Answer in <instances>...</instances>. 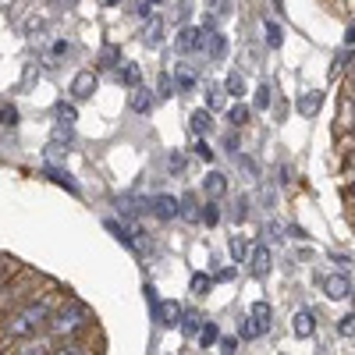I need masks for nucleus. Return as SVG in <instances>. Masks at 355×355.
<instances>
[{"label":"nucleus","mask_w":355,"mask_h":355,"mask_svg":"<svg viewBox=\"0 0 355 355\" xmlns=\"http://www.w3.org/2000/svg\"><path fill=\"white\" fill-rule=\"evenodd\" d=\"M160 96H171V78H167V75L160 78Z\"/></svg>","instance_id":"obj_48"},{"label":"nucleus","mask_w":355,"mask_h":355,"mask_svg":"<svg viewBox=\"0 0 355 355\" xmlns=\"http://www.w3.org/2000/svg\"><path fill=\"white\" fill-rule=\"evenodd\" d=\"M249 320L256 323V331H259V334H266V331H270V306H266V302H256Z\"/></svg>","instance_id":"obj_17"},{"label":"nucleus","mask_w":355,"mask_h":355,"mask_svg":"<svg viewBox=\"0 0 355 355\" xmlns=\"http://www.w3.org/2000/svg\"><path fill=\"white\" fill-rule=\"evenodd\" d=\"M0 270H4V263H0Z\"/></svg>","instance_id":"obj_49"},{"label":"nucleus","mask_w":355,"mask_h":355,"mask_svg":"<svg viewBox=\"0 0 355 355\" xmlns=\"http://www.w3.org/2000/svg\"><path fill=\"white\" fill-rule=\"evenodd\" d=\"M128 107H132L135 114H150V107H153V93H150V89H132Z\"/></svg>","instance_id":"obj_12"},{"label":"nucleus","mask_w":355,"mask_h":355,"mask_svg":"<svg viewBox=\"0 0 355 355\" xmlns=\"http://www.w3.org/2000/svg\"><path fill=\"white\" fill-rule=\"evenodd\" d=\"M174 82H178V89L192 93V89H196V71H192L189 64H178V68H174Z\"/></svg>","instance_id":"obj_20"},{"label":"nucleus","mask_w":355,"mask_h":355,"mask_svg":"<svg viewBox=\"0 0 355 355\" xmlns=\"http://www.w3.org/2000/svg\"><path fill=\"white\" fill-rule=\"evenodd\" d=\"M206 46V33L196 25H185V28H178V50L182 53H199Z\"/></svg>","instance_id":"obj_3"},{"label":"nucleus","mask_w":355,"mask_h":355,"mask_svg":"<svg viewBox=\"0 0 355 355\" xmlns=\"http://www.w3.org/2000/svg\"><path fill=\"white\" fill-rule=\"evenodd\" d=\"M199 220H202L206 227H214V224L220 220V210H217V202H206L202 210H199Z\"/></svg>","instance_id":"obj_30"},{"label":"nucleus","mask_w":355,"mask_h":355,"mask_svg":"<svg viewBox=\"0 0 355 355\" xmlns=\"http://www.w3.org/2000/svg\"><path fill=\"white\" fill-rule=\"evenodd\" d=\"M117 78H121L125 85H132V89H139V78H142V71H139V64H125L121 71H117Z\"/></svg>","instance_id":"obj_28"},{"label":"nucleus","mask_w":355,"mask_h":355,"mask_svg":"<svg viewBox=\"0 0 355 355\" xmlns=\"http://www.w3.org/2000/svg\"><path fill=\"white\" fill-rule=\"evenodd\" d=\"M249 266H252L256 277H263L266 270H270V249H266V245H256V249L249 252Z\"/></svg>","instance_id":"obj_8"},{"label":"nucleus","mask_w":355,"mask_h":355,"mask_svg":"<svg viewBox=\"0 0 355 355\" xmlns=\"http://www.w3.org/2000/svg\"><path fill=\"white\" fill-rule=\"evenodd\" d=\"M313 331H316V316L309 309L295 313V338H313Z\"/></svg>","instance_id":"obj_11"},{"label":"nucleus","mask_w":355,"mask_h":355,"mask_svg":"<svg viewBox=\"0 0 355 355\" xmlns=\"http://www.w3.org/2000/svg\"><path fill=\"white\" fill-rule=\"evenodd\" d=\"M231 277H234V266H224V270H217L214 281H231Z\"/></svg>","instance_id":"obj_44"},{"label":"nucleus","mask_w":355,"mask_h":355,"mask_svg":"<svg viewBox=\"0 0 355 355\" xmlns=\"http://www.w3.org/2000/svg\"><path fill=\"white\" fill-rule=\"evenodd\" d=\"M352 43H355V25H348V33H345V46H348V53H352Z\"/></svg>","instance_id":"obj_47"},{"label":"nucleus","mask_w":355,"mask_h":355,"mask_svg":"<svg viewBox=\"0 0 355 355\" xmlns=\"http://www.w3.org/2000/svg\"><path fill=\"white\" fill-rule=\"evenodd\" d=\"M249 121V107L245 103H231V110H227V125L231 128H242Z\"/></svg>","instance_id":"obj_21"},{"label":"nucleus","mask_w":355,"mask_h":355,"mask_svg":"<svg viewBox=\"0 0 355 355\" xmlns=\"http://www.w3.org/2000/svg\"><path fill=\"white\" fill-rule=\"evenodd\" d=\"M320 103H323V93H316V89H309V93H302V96H299V114L313 117V114L320 110Z\"/></svg>","instance_id":"obj_16"},{"label":"nucleus","mask_w":355,"mask_h":355,"mask_svg":"<svg viewBox=\"0 0 355 355\" xmlns=\"http://www.w3.org/2000/svg\"><path fill=\"white\" fill-rule=\"evenodd\" d=\"M121 64V50L117 46H103L100 50V68H117Z\"/></svg>","instance_id":"obj_27"},{"label":"nucleus","mask_w":355,"mask_h":355,"mask_svg":"<svg viewBox=\"0 0 355 355\" xmlns=\"http://www.w3.org/2000/svg\"><path fill=\"white\" fill-rule=\"evenodd\" d=\"M210 284H214V277H206V274H192V291H196V295H206V291H210Z\"/></svg>","instance_id":"obj_32"},{"label":"nucleus","mask_w":355,"mask_h":355,"mask_svg":"<svg viewBox=\"0 0 355 355\" xmlns=\"http://www.w3.org/2000/svg\"><path fill=\"white\" fill-rule=\"evenodd\" d=\"M217 341H220L217 323H202V327H199V345H202V348H210V345H217Z\"/></svg>","instance_id":"obj_25"},{"label":"nucleus","mask_w":355,"mask_h":355,"mask_svg":"<svg viewBox=\"0 0 355 355\" xmlns=\"http://www.w3.org/2000/svg\"><path fill=\"white\" fill-rule=\"evenodd\" d=\"M68 50H71L68 40H57V43H53V57H61V53H68Z\"/></svg>","instance_id":"obj_43"},{"label":"nucleus","mask_w":355,"mask_h":355,"mask_svg":"<svg viewBox=\"0 0 355 355\" xmlns=\"http://www.w3.org/2000/svg\"><path fill=\"white\" fill-rule=\"evenodd\" d=\"M224 89H227V96H231L234 103H242V96H245V78H242L239 71H231V75L224 78Z\"/></svg>","instance_id":"obj_15"},{"label":"nucleus","mask_w":355,"mask_h":355,"mask_svg":"<svg viewBox=\"0 0 355 355\" xmlns=\"http://www.w3.org/2000/svg\"><path fill=\"white\" fill-rule=\"evenodd\" d=\"M167 167H171V174H185V157L182 153H171L167 157Z\"/></svg>","instance_id":"obj_33"},{"label":"nucleus","mask_w":355,"mask_h":355,"mask_svg":"<svg viewBox=\"0 0 355 355\" xmlns=\"http://www.w3.org/2000/svg\"><path fill=\"white\" fill-rule=\"evenodd\" d=\"M239 334H242L245 341H252V338H259V331H256V323H252V320H245V323H242V331H239Z\"/></svg>","instance_id":"obj_36"},{"label":"nucleus","mask_w":355,"mask_h":355,"mask_svg":"<svg viewBox=\"0 0 355 355\" xmlns=\"http://www.w3.org/2000/svg\"><path fill=\"white\" fill-rule=\"evenodd\" d=\"M178 214H182L185 220H199V202H196V196H182V202H178Z\"/></svg>","instance_id":"obj_23"},{"label":"nucleus","mask_w":355,"mask_h":355,"mask_svg":"<svg viewBox=\"0 0 355 355\" xmlns=\"http://www.w3.org/2000/svg\"><path fill=\"white\" fill-rule=\"evenodd\" d=\"M202 313L199 309H182V331L185 334H199V327H202Z\"/></svg>","instance_id":"obj_19"},{"label":"nucleus","mask_w":355,"mask_h":355,"mask_svg":"<svg viewBox=\"0 0 355 355\" xmlns=\"http://www.w3.org/2000/svg\"><path fill=\"white\" fill-rule=\"evenodd\" d=\"M202 192L210 196V202H214V199H220V196L227 192V174H220V171H210V174L202 178Z\"/></svg>","instance_id":"obj_7"},{"label":"nucleus","mask_w":355,"mask_h":355,"mask_svg":"<svg viewBox=\"0 0 355 355\" xmlns=\"http://www.w3.org/2000/svg\"><path fill=\"white\" fill-rule=\"evenodd\" d=\"M338 331H341V334H352V331H355V316H352V313H348V316H341Z\"/></svg>","instance_id":"obj_39"},{"label":"nucleus","mask_w":355,"mask_h":355,"mask_svg":"<svg viewBox=\"0 0 355 355\" xmlns=\"http://www.w3.org/2000/svg\"><path fill=\"white\" fill-rule=\"evenodd\" d=\"M220 348H224V355H234V348H239V341H234V338H220Z\"/></svg>","instance_id":"obj_42"},{"label":"nucleus","mask_w":355,"mask_h":355,"mask_svg":"<svg viewBox=\"0 0 355 355\" xmlns=\"http://www.w3.org/2000/svg\"><path fill=\"white\" fill-rule=\"evenodd\" d=\"M153 8H157V4H150V0H142V4H132V11H135L139 18H153Z\"/></svg>","instance_id":"obj_34"},{"label":"nucleus","mask_w":355,"mask_h":355,"mask_svg":"<svg viewBox=\"0 0 355 355\" xmlns=\"http://www.w3.org/2000/svg\"><path fill=\"white\" fill-rule=\"evenodd\" d=\"M50 355H85V352H82L78 345H61V348H53Z\"/></svg>","instance_id":"obj_38"},{"label":"nucleus","mask_w":355,"mask_h":355,"mask_svg":"<svg viewBox=\"0 0 355 355\" xmlns=\"http://www.w3.org/2000/svg\"><path fill=\"white\" fill-rule=\"evenodd\" d=\"M245 214H249V210H245V199H239V210H234V220L242 224V220H245Z\"/></svg>","instance_id":"obj_45"},{"label":"nucleus","mask_w":355,"mask_h":355,"mask_svg":"<svg viewBox=\"0 0 355 355\" xmlns=\"http://www.w3.org/2000/svg\"><path fill=\"white\" fill-rule=\"evenodd\" d=\"M227 249H231V259H234V263H245V256H249V245H245V239H242V234H231Z\"/></svg>","instance_id":"obj_22"},{"label":"nucleus","mask_w":355,"mask_h":355,"mask_svg":"<svg viewBox=\"0 0 355 355\" xmlns=\"http://www.w3.org/2000/svg\"><path fill=\"white\" fill-rule=\"evenodd\" d=\"M323 291H327V299L341 302L352 295V277L348 274H331V277H323Z\"/></svg>","instance_id":"obj_4"},{"label":"nucleus","mask_w":355,"mask_h":355,"mask_svg":"<svg viewBox=\"0 0 355 355\" xmlns=\"http://www.w3.org/2000/svg\"><path fill=\"white\" fill-rule=\"evenodd\" d=\"M196 157H202V160H214V150L206 146V139H199V142H196Z\"/></svg>","instance_id":"obj_37"},{"label":"nucleus","mask_w":355,"mask_h":355,"mask_svg":"<svg viewBox=\"0 0 355 355\" xmlns=\"http://www.w3.org/2000/svg\"><path fill=\"white\" fill-rule=\"evenodd\" d=\"M96 85H100L96 71H78V75L71 78V96H75V100H89V96L96 93Z\"/></svg>","instance_id":"obj_5"},{"label":"nucleus","mask_w":355,"mask_h":355,"mask_svg":"<svg viewBox=\"0 0 355 355\" xmlns=\"http://www.w3.org/2000/svg\"><path fill=\"white\" fill-rule=\"evenodd\" d=\"M206 93H210V96H206V103H210V107H217V103H220V89H217V85H210ZM210 107H206V110H210Z\"/></svg>","instance_id":"obj_41"},{"label":"nucleus","mask_w":355,"mask_h":355,"mask_svg":"<svg viewBox=\"0 0 355 355\" xmlns=\"http://www.w3.org/2000/svg\"><path fill=\"white\" fill-rule=\"evenodd\" d=\"M85 320H89V313H85L82 306H64L61 313H53V316L46 320V327H50L53 334L68 338V334H75V331L85 327Z\"/></svg>","instance_id":"obj_2"},{"label":"nucleus","mask_w":355,"mask_h":355,"mask_svg":"<svg viewBox=\"0 0 355 355\" xmlns=\"http://www.w3.org/2000/svg\"><path fill=\"white\" fill-rule=\"evenodd\" d=\"M61 157H68V150H61V142H50L46 146V160H61Z\"/></svg>","instance_id":"obj_35"},{"label":"nucleus","mask_w":355,"mask_h":355,"mask_svg":"<svg viewBox=\"0 0 355 355\" xmlns=\"http://www.w3.org/2000/svg\"><path fill=\"white\" fill-rule=\"evenodd\" d=\"M43 174L50 178V182H53V185H64V189H68L71 196H78V185H75V178H71V174H68L64 167H46Z\"/></svg>","instance_id":"obj_13"},{"label":"nucleus","mask_w":355,"mask_h":355,"mask_svg":"<svg viewBox=\"0 0 355 355\" xmlns=\"http://www.w3.org/2000/svg\"><path fill=\"white\" fill-rule=\"evenodd\" d=\"M46 320H50V309H46L43 302H33V306H25L21 313H15V316L8 320V334H11V338H33Z\"/></svg>","instance_id":"obj_1"},{"label":"nucleus","mask_w":355,"mask_h":355,"mask_svg":"<svg viewBox=\"0 0 355 355\" xmlns=\"http://www.w3.org/2000/svg\"><path fill=\"white\" fill-rule=\"evenodd\" d=\"M202 50H210L214 61H224V53H227V36H224V33H210V36H206V46H202Z\"/></svg>","instance_id":"obj_14"},{"label":"nucleus","mask_w":355,"mask_h":355,"mask_svg":"<svg viewBox=\"0 0 355 355\" xmlns=\"http://www.w3.org/2000/svg\"><path fill=\"white\" fill-rule=\"evenodd\" d=\"M224 150H227L231 157H239V135H227V139H224Z\"/></svg>","instance_id":"obj_40"},{"label":"nucleus","mask_w":355,"mask_h":355,"mask_svg":"<svg viewBox=\"0 0 355 355\" xmlns=\"http://www.w3.org/2000/svg\"><path fill=\"white\" fill-rule=\"evenodd\" d=\"M142 40H146V46H160V43H164V21H160V18H150Z\"/></svg>","instance_id":"obj_18"},{"label":"nucleus","mask_w":355,"mask_h":355,"mask_svg":"<svg viewBox=\"0 0 355 355\" xmlns=\"http://www.w3.org/2000/svg\"><path fill=\"white\" fill-rule=\"evenodd\" d=\"M189 125H192V132H196V135H210V128H214V114L206 110V107H199V110H192Z\"/></svg>","instance_id":"obj_9"},{"label":"nucleus","mask_w":355,"mask_h":355,"mask_svg":"<svg viewBox=\"0 0 355 355\" xmlns=\"http://www.w3.org/2000/svg\"><path fill=\"white\" fill-rule=\"evenodd\" d=\"M57 121H61L64 128H71V125L78 121V110H75V103H57Z\"/></svg>","instance_id":"obj_24"},{"label":"nucleus","mask_w":355,"mask_h":355,"mask_svg":"<svg viewBox=\"0 0 355 355\" xmlns=\"http://www.w3.org/2000/svg\"><path fill=\"white\" fill-rule=\"evenodd\" d=\"M178 316H182V306H178L174 299L153 306V320L160 323V327H178Z\"/></svg>","instance_id":"obj_6"},{"label":"nucleus","mask_w":355,"mask_h":355,"mask_svg":"<svg viewBox=\"0 0 355 355\" xmlns=\"http://www.w3.org/2000/svg\"><path fill=\"white\" fill-rule=\"evenodd\" d=\"M214 15H217V18H227V15H231V4H214Z\"/></svg>","instance_id":"obj_46"},{"label":"nucleus","mask_w":355,"mask_h":355,"mask_svg":"<svg viewBox=\"0 0 355 355\" xmlns=\"http://www.w3.org/2000/svg\"><path fill=\"white\" fill-rule=\"evenodd\" d=\"M281 43H284V33H281V25H277V21H266V46H274V50H277Z\"/></svg>","instance_id":"obj_29"},{"label":"nucleus","mask_w":355,"mask_h":355,"mask_svg":"<svg viewBox=\"0 0 355 355\" xmlns=\"http://www.w3.org/2000/svg\"><path fill=\"white\" fill-rule=\"evenodd\" d=\"M0 125H8V128L18 125V107L15 103H0Z\"/></svg>","instance_id":"obj_31"},{"label":"nucleus","mask_w":355,"mask_h":355,"mask_svg":"<svg viewBox=\"0 0 355 355\" xmlns=\"http://www.w3.org/2000/svg\"><path fill=\"white\" fill-rule=\"evenodd\" d=\"M150 206H153V214H157L160 220H171V217H178V199H174V196H157Z\"/></svg>","instance_id":"obj_10"},{"label":"nucleus","mask_w":355,"mask_h":355,"mask_svg":"<svg viewBox=\"0 0 355 355\" xmlns=\"http://www.w3.org/2000/svg\"><path fill=\"white\" fill-rule=\"evenodd\" d=\"M270 93H274L270 82H259V85H256V110H270V100H274Z\"/></svg>","instance_id":"obj_26"}]
</instances>
